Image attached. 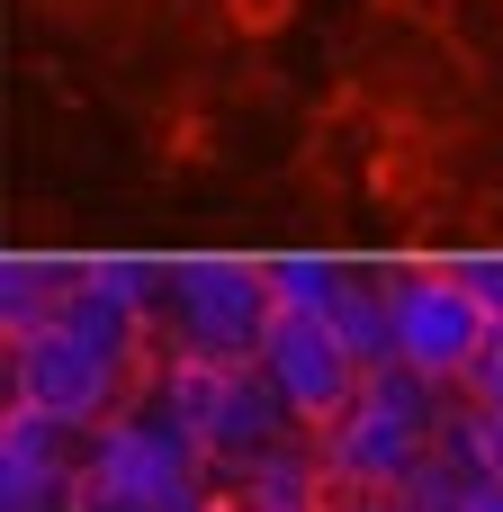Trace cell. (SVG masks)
<instances>
[{
	"mask_svg": "<svg viewBox=\"0 0 503 512\" xmlns=\"http://www.w3.org/2000/svg\"><path fill=\"white\" fill-rule=\"evenodd\" d=\"M72 512H216V459L144 396L90 432Z\"/></svg>",
	"mask_w": 503,
	"mask_h": 512,
	"instance_id": "cell-1",
	"label": "cell"
},
{
	"mask_svg": "<svg viewBox=\"0 0 503 512\" xmlns=\"http://www.w3.org/2000/svg\"><path fill=\"white\" fill-rule=\"evenodd\" d=\"M162 324H171V351H198V360H261V342H270V324H279L270 270H261V261H234V252L180 261Z\"/></svg>",
	"mask_w": 503,
	"mask_h": 512,
	"instance_id": "cell-2",
	"label": "cell"
},
{
	"mask_svg": "<svg viewBox=\"0 0 503 512\" xmlns=\"http://www.w3.org/2000/svg\"><path fill=\"white\" fill-rule=\"evenodd\" d=\"M9 405H36V414H54L72 432H99L126 405H144V369L54 324L36 342H9Z\"/></svg>",
	"mask_w": 503,
	"mask_h": 512,
	"instance_id": "cell-3",
	"label": "cell"
},
{
	"mask_svg": "<svg viewBox=\"0 0 503 512\" xmlns=\"http://www.w3.org/2000/svg\"><path fill=\"white\" fill-rule=\"evenodd\" d=\"M495 333H503V324L468 297V279H459L450 261H432V270H396V360L423 369L432 387H459Z\"/></svg>",
	"mask_w": 503,
	"mask_h": 512,
	"instance_id": "cell-4",
	"label": "cell"
},
{
	"mask_svg": "<svg viewBox=\"0 0 503 512\" xmlns=\"http://www.w3.org/2000/svg\"><path fill=\"white\" fill-rule=\"evenodd\" d=\"M261 369H270V387L288 396V414H297L306 432L342 423V414L360 405V387H369L360 351H351V342L333 333V315H315V306H279V324H270V342H261Z\"/></svg>",
	"mask_w": 503,
	"mask_h": 512,
	"instance_id": "cell-5",
	"label": "cell"
},
{
	"mask_svg": "<svg viewBox=\"0 0 503 512\" xmlns=\"http://www.w3.org/2000/svg\"><path fill=\"white\" fill-rule=\"evenodd\" d=\"M333 333L360 351V369H387L396 360V270H369V261H342V288H333Z\"/></svg>",
	"mask_w": 503,
	"mask_h": 512,
	"instance_id": "cell-6",
	"label": "cell"
},
{
	"mask_svg": "<svg viewBox=\"0 0 503 512\" xmlns=\"http://www.w3.org/2000/svg\"><path fill=\"white\" fill-rule=\"evenodd\" d=\"M72 288H81V261H9L0 270V333L9 342H36V333H54L63 324V306H72Z\"/></svg>",
	"mask_w": 503,
	"mask_h": 512,
	"instance_id": "cell-7",
	"label": "cell"
},
{
	"mask_svg": "<svg viewBox=\"0 0 503 512\" xmlns=\"http://www.w3.org/2000/svg\"><path fill=\"white\" fill-rule=\"evenodd\" d=\"M477 486H486V468L441 432V441H432V459L396 486V512H468V504H477Z\"/></svg>",
	"mask_w": 503,
	"mask_h": 512,
	"instance_id": "cell-8",
	"label": "cell"
},
{
	"mask_svg": "<svg viewBox=\"0 0 503 512\" xmlns=\"http://www.w3.org/2000/svg\"><path fill=\"white\" fill-rule=\"evenodd\" d=\"M261 270H270V297H279V306H315V315H324L333 288H342V261H324V252H270Z\"/></svg>",
	"mask_w": 503,
	"mask_h": 512,
	"instance_id": "cell-9",
	"label": "cell"
},
{
	"mask_svg": "<svg viewBox=\"0 0 503 512\" xmlns=\"http://www.w3.org/2000/svg\"><path fill=\"white\" fill-rule=\"evenodd\" d=\"M450 270L468 279V297H477V306L503 324V252H468V261H450Z\"/></svg>",
	"mask_w": 503,
	"mask_h": 512,
	"instance_id": "cell-10",
	"label": "cell"
},
{
	"mask_svg": "<svg viewBox=\"0 0 503 512\" xmlns=\"http://www.w3.org/2000/svg\"><path fill=\"white\" fill-rule=\"evenodd\" d=\"M234 9H243V18H252V27H270V18H279V9H288V0H234Z\"/></svg>",
	"mask_w": 503,
	"mask_h": 512,
	"instance_id": "cell-11",
	"label": "cell"
},
{
	"mask_svg": "<svg viewBox=\"0 0 503 512\" xmlns=\"http://www.w3.org/2000/svg\"><path fill=\"white\" fill-rule=\"evenodd\" d=\"M468 512H503V477H486V486H477V504Z\"/></svg>",
	"mask_w": 503,
	"mask_h": 512,
	"instance_id": "cell-12",
	"label": "cell"
}]
</instances>
